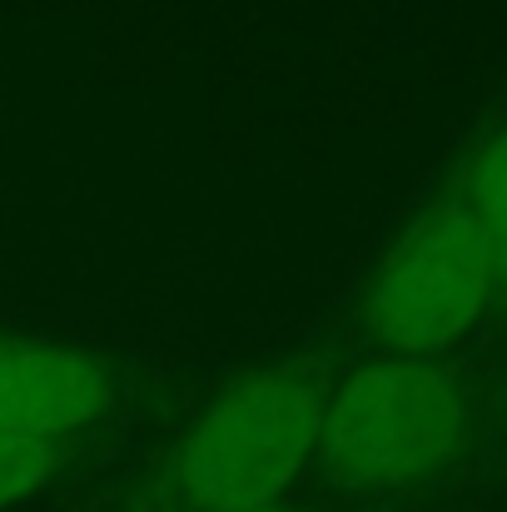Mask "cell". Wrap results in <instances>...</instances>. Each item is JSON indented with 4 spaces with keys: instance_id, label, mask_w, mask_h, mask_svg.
Here are the masks:
<instances>
[{
    "instance_id": "cell-4",
    "label": "cell",
    "mask_w": 507,
    "mask_h": 512,
    "mask_svg": "<svg viewBox=\"0 0 507 512\" xmlns=\"http://www.w3.org/2000/svg\"><path fill=\"white\" fill-rule=\"evenodd\" d=\"M110 378L90 353L50 343H0V433L65 438L100 418Z\"/></svg>"
},
{
    "instance_id": "cell-7",
    "label": "cell",
    "mask_w": 507,
    "mask_h": 512,
    "mask_svg": "<svg viewBox=\"0 0 507 512\" xmlns=\"http://www.w3.org/2000/svg\"><path fill=\"white\" fill-rule=\"evenodd\" d=\"M259 512H289V508H259Z\"/></svg>"
},
{
    "instance_id": "cell-5",
    "label": "cell",
    "mask_w": 507,
    "mask_h": 512,
    "mask_svg": "<svg viewBox=\"0 0 507 512\" xmlns=\"http://www.w3.org/2000/svg\"><path fill=\"white\" fill-rule=\"evenodd\" d=\"M463 209L488 234L498 264H507V125L493 130L463 174Z\"/></svg>"
},
{
    "instance_id": "cell-3",
    "label": "cell",
    "mask_w": 507,
    "mask_h": 512,
    "mask_svg": "<svg viewBox=\"0 0 507 512\" xmlns=\"http://www.w3.org/2000/svg\"><path fill=\"white\" fill-rule=\"evenodd\" d=\"M498 284V254L463 204H438L413 219L363 294V324L393 358L428 363L463 339Z\"/></svg>"
},
{
    "instance_id": "cell-1",
    "label": "cell",
    "mask_w": 507,
    "mask_h": 512,
    "mask_svg": "<svg viewBox=\"0 0 507 512\" xmlns=\"http://www.w3.org/2000/svg\"><path fill=\"white\" fill-rule=\"evenodd\" d=\"M473 438L463 388L418 358H383L338 383L319 448L343 488L403 493L443 478Z\"/></svg>"
},
{
    "instance_id": "cell-6",
    "label": "cell",
    "mask_w": 507,
    "mask_h": 512,
    "mask_svg": "<svg viewBox=\"0 0 507 512\" xmlns=\"http://www.w3.org/2000/svg\"><path fill=\"white\" fill-rule=\"evenodd\" d=\"M60 443L55 438H25V433H0V508L30 498L45 488L60 468Z\"/></svg>"
},
{
    "instance_id": "cell-2",
    "label": "cell",
    "mask_w": 507,
    "mask_h": 512,
    "mask_svg": "<svg viewBox=\"0 0 507 512\" xmlns=\"http://www.w3.org/2000/svg\"><path fill=\"white\" fill-rule=\"evenodd\" d=\"M324 388L309 373L269 368L224 388L184 433L174 488L194 512H259L319 448Z\"/></svg>"
}]
</instances>
